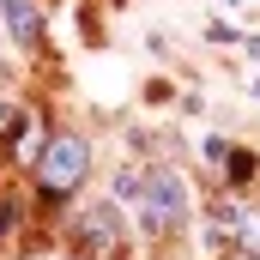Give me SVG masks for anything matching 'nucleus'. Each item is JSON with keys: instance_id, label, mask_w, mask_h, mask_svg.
<instances>
[{"instance_id": "f257e3e1", "label": "nucleus", "mask_w": 260, "mask_h": 260, "mask_svg": "<svg viewBox=\"0 0 260 260\" xmlns=\"http://www.w3.org/2000/svg\"><path fill=\"white\" fill-rule=\"evenodd\" d=\"M30 170H37L43 200L49 206H67V194H79L85 176H91V139L85 133H49V145H43V157Z\"/></svg>"}, {"instance_id": "f03ea898", "label": "nucleus", "mask_w": 260, "mask_h": 260, "mask_svg": "<svg viewBox=\"0 0 260 260\" xmlns=\"http://www.w3.org/2000/svg\"><path fill=\"white\" fill-rule=\"evenodd\" d=\"M182 224H188V182H182V170L151 164L145 188H139V230L145 236H176Z\"/></svg>"}, {"instance_id": "7ed1b4c3", "label": "nucleus", "mask_w": 260, "mask_h": 260, "mask_svg": "<svg viewBox=\"0 0 260 260\" xmlns=\"http://www.w3.org/2000/svg\"><path fill=\"white\" fill-rule=\"evenodd\" d=\"M67 242H73L85 260H109L121 242H127V212H121L115 200H97V206H85V212L73 218Z\"/></svg>"}, {"instance_id": "20e7f679", "label": "nucleus", "mask_w": 260, "mask_h": 260, "mask_svg": "<svg viewBox=\"0 0 260 260\" xmlns=\"http://www.w3.org/2000/svg\"><path fill=\"white\" fill-rule=\"evenodd\" d=\"M0 24L12 30L18 49H43V12H37L30 0H6V6H0Z\"/></svg>"}, {"instance_id": "39448f33", "label": "nucleus", "mask_w": 260, "mask_h": 260, "mask_svg": "<svg viewBox=\"0 0 260 260\" xmlns=\"http://www.w3.org/2000/svg\"><path fill=\"white\" fill-rule=\"evenodd\" d=\"M49 115H43V109H30V115H24V127L12 133V139H6V145H12V164H24V170H30V164H37V157H43V145H49Z\"/></svg>"}, {"instance_id": "423d86ee", "label": "nucleus", "mask_w": 260, "mask_h": 260, "mask_svg": "<svg viewBox=\"0 0 260 260\" xmlns=\"http://www.w3.org/2000/svg\"><path fill=\"white\" fill-rule=\"evenodd\" d=\"M236 224H242V200H212V212H206V242H212V248H236Z\"/></svg>"}, {"instance_id": "0eeeda50", "label": "nucleus", "mask_w": 260, "mask_h": 260, "mask_svg": "<svg viewBox=\"0 0 260 260\" xmlns=\"http://www.w3.org/2000/svg\"><path fill=\"white\" fill-rule=\"evenodd\" d=\"M254 176H260V151H236V145H230V157H224L218 182H224V188H248Z\"/></svg>"}, {"instance_id": "6e6552de", "label": "nucleus", "mask_w": 260, "mask_h": 260, "mask_svg": "<svg viewBox=\"0 0 260 260\" xmlns=\"http://www.w3.org/2000/svg\"><path fill=\"white\" fill-rule=\"evenodd\" d=\"M236 254L260 260V212H254V206H242V224H236Z\"/></svg>"}, {"instance_id": "1a4fd4ad", "label": "nucleus", "mask_w": 260, "mask_h": 260, "mask_svg": "<svg viewBox=\"0 0 260 260\" xmlns=\"http://www.w3.org/2000/svg\"><path fill=\"white\" fill-rule=\"evenodd\" d=\"M24 115H30V109H24L18 97H0V139H12V133L24 127Z\"/></svg>"}, {"instance_id": "9d476101", "label": "nucleus", "mask_w": 260, "mask_h": 260, "mask_svg": "<svg viewBox=\"0 0 260 260\" xmlns=\"http://www.w3.org/2000/svg\"><path fill=\"white\" fill-rule=\"evenodd\" d=\"M139 188H145V170H115V188H109V200H139Z\"/></svg>"}, {"instance_id": "9b49d317", "label": "nucleus", "mask_w": 260, "mask_h": 260, "mask_svg": "<svg viewBox=\"0 0 260 260\" xmlns=\"http://www.w3.org/2000/svg\"><path fill=\"white\" fill-rule=\"evenodd\" d=\"M18 224H24V206H18V200H0V242H6Z\"/></svg>"}, {"instance_id": "f8f14e48", "label": "nucleus", "mask_w": 260, "mask_h": 260, "mask_svg": "<svg viewBox=\"0 0 260 260\" xmlns=\"http://www.w3.org/2000/svg\"><path fill=\"white\" fill-rule=\"evenodd\" d=\"M224 157H230V139H218V133H212V139H206V170L218 176V170H224Z\"/></svg>"}, {"instance_id": "ddd939ff", "label": "nucleus", "mask_w": 260, "mask_h": 260, "mask_svg": "<svg viewBox=\"0 0 260 260\" xmlns=\"http://www.w3.org/2000/svg\"><path fill=\"white\" fill-rule=\"evenodd\" d=\"M248 55H254V61H260V30H254V37H248Z\"/></svg>"}, {"instance_id": "4468645a", "label": "nucleus", "mask_w": 260, "mask_h": 260, "mask_svg": "<svg viewBox=\"0 0 260 260\" xmlns=\"http://www.w3.org/2000/svg\"><path fill=\"white\" fill-rule=\"evenodd\" d=\"M254 97H260V73H254Z\"/></svg>"}, {"instance_id": "2eb2a0df", "label": "nucleus", "mask_w": 260, "mask_h": 260, "mask_svg": "<svg viewBox=\"0 0 260 260\" xmlns=\"http://www.w3.org/2000/svg\"><path fill=\"white\" fill-rule=\"evenodd\" d=\"M0 6H6V0H0Z\"/></svg>"}]
</instances>
